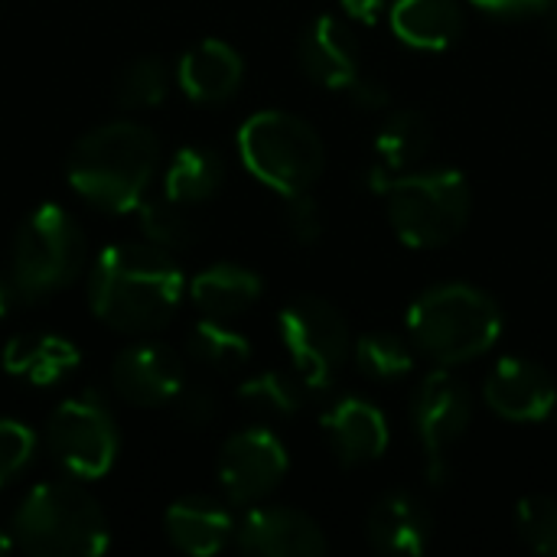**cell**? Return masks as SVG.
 Wrapping results in <instances>:
<instances>
[{"instance_id":"cell-1","label":"cell","mask_w":557,"mask_h":557,"mask_svg":"<svg viewBox=\"0 0 557 557\" xmlns=\"http://www.w3.org/2000/svg\"><path fill=\"white\" fill-rule=\"evenodd\" d=\"M183 290V271L153 242H117L104 248L88 277L91 313L121 333L163 330L180 310Z\"/></svg>"},{"instance_id":"cell-2","label":"cell","mask_w":557,"mask_h":557,"mask_svg":"<svg viewBox=\"0 0 557 557\" xmlns=\"http://www.w3.org/2000/svg\"><path fill=\"white\" fill-rule=\"evenodd\" d=\"M160 163L157 134L134 121H111L88 131L69 153V186L101 212H134Z\"/></svg>"},{"instance_id":"cell-3","label":"cell","mask_w":557,"mask_h":557,"mask_svg":"<svg viewBox=\"0 0 557 557\" xmlns=\"http://www.w3.org/2000/svg\"><path fill=\"white\" fill-rule=\"evenodd\" d=\"M499 304L473 284H437L408 307V336L437 366H463L503 336Z\"/></svg>"},{"instance_id":"cell-4","label":"cell","mask_w":557,"mask_h":557,"mask_svg":"<svg viewBox=\"0 0 557 557\" xmlns=\"http://www.w3.org/2000/svg\"><path fill=\"white\" fill-rule=\"evenodd\" d=\"M108 539L101 506L72 480L33 486L13 516V542L29 555L95 557L108 552Z\"/></svg>"},{"instance_id":"cell-5","label":"cell","mask_w":557,"mask_h":557,"mask_svg":"<svg viewBox=\"0 0 557 557\" xmlns=\"http://www.w3.org/2000/svg\"><path fill=\"white\" fill-rule=\"evenodd\" d=\"M385 199L388 222L408 248H441L454 242L473 209L470 183L454 166L395 176Z\"/></svg>"},{"instance_id":"cell-6","label":"cell","mask_w":557,"mask_h":557,"mask_svg":"<svg viewBox=\"0 0 557 557\" xmlns=\"http://www.w3.org/2000/svg\"><path fill=\"white\" fill-rule=\"evenodd\" d=\"M238 157L251 176L281 196L310 189L326 166L320 134L287 111L251 114L238 131Z\"/></svg>"},{"instance_id":"cell-7","label":"cell","mask_w":557,"mask_h":557,"mask_svg":"<svg viewBox=\"0 0 557 557\" xmlns=\"http://www.w3.org/2000/svg\"><path fill=\"white\" fill-rule=\"evenodd\" d=\"M88 245L82 225L55 202L39 206L16 232L10 255L13 290L26 300H42L65 290L85 268Z\"/></svg>"},{"instance_id":"cell-8","label":"cell","mask_w":557,"mask_h":557,"mask_svg":"<svg viewBox=\"0 0 557 557\" xmlns=\"http://www.w3.org/2000/svg\"><path fill=\"white\" fill-rule=\"evenodd\" d=\"M277 323L297 379L313 392L330 388L352 349L346 317L330 300L304 294L281 310Z\"/></svg>"},{"instance_id":"cell-9","label":"cell","mask_w":557,"mask_h":557,"mask_svg":"<svg viewBox=\"0 0 557 557\" xmlns=\"http://www.w3.org/2000/svg\"><path fill=\"white\" fill-rule=\"evenodd\" d=\"M46 444L72 480H98L117 457V428L108 405L95 392H82L49 414Z\"/></svg>"},{"instance_id":"cell-10","label":"cell","mask_w":557,"mask_h":557,"mask_svg":"<svg viewBox=\"0 0 557 557\" xmlns=\"http://www.w3.org/2000/svg\"><path fill=\"white\" fill-rule=\"evenodd\" d=\"M411 421L428 457V480L441 486L447 480V447H454L473 421V395L454 372L437 369L418 385Z\"/></svg>"},{"instance_id":"cell-11","label":"cell","mask_w":557,"mask_h":557,"mask_svg":"<svg viewBox=\"0 0 557 557\" xmlns=\"http://www.w3.org/2000/svg\"><path fill=\"white\" fill-rule=\"evenodd\" d=\"M290 460L281 437L268 428H248L225 441L219 454V483L235 506L264 499L284 480Z\"/></svg>"},{"instance_id":"cell-12","label":"cell","mask_w":557,"mask_h":557,"mask_svg":"<svg viewBox=\"0 0 557 557\" xmlns=\"http://www.w3.org/2000/svg\"><path fill=\"white\" fill-rule=\"evenodd\" d=\"M114 395L134 408H160L176 401L186 388V369L180 352L163 343H140L124 349L111 366Z\"/></svg>"},{"instance_id":"cell-13","label":"cell","mask_w":557,"mask_h":557,"mask_svg":"<svg viewBox=\"0 0 557 557\" xmlns=\"http://www.w3.org/2000/svg\"><path fill=\"white\" fill-rule=\"evenodd\" d=\"M235 545L245 555L261 557H320L326 555L323 529L297 509L264 506L251 509L235 525Z\"/></svg>"},{"instance_id":"cell-14","label":"cell","mask_w":557,"mask_h":557,"mask_svg":"<svg viewBox=\"0 0 557 557\" xmlns=\"http://www.w3.org/2000/svg\"><path fill=\"white\" fill-rule=\"evenodd\" d=\"M486 405L506 421H545L557 408L552 375L529 359H503L486 375Z\"/></svg>"},{"instance_id":"cell-15","label":"cell","mask_w":557,"mask_h":557,"mask_svg":"<svg viewBox=\"0 0 557 557\" xmlns=\"http://www.w3.org/2000/svg\"><path fill=\"white\" fill-rule=\"evenodd\" d=\"M323 431L343 467H362L388 450L392 431L382 408L366 398H339L323 414Z\"/></svg>"},{"instance_id":"cell-16","label":"cell","mask_w":557,"mask_h":557,"mask_svg":"<svg viewBox=\"0 0 557 557\" xmlns=\"http://www.w3.org/2000/svg\"><path fill=\"white\" fill-rule=\"evenodd\" d=\"M300 65L304 72L333 91H346L362 72H359V42L352 29L339 16H320L310 23V29L300 39Z\"/></svg>"},{"instance_id":"cell-17","label":"cell","mask_w":557,"mask_h":557,"mask_svg":"<svg viewBox=\"0 0 557 557\" xmlns=\"http://www.w3.org/2000/svg\"><path fill=\"white\" fill-rule=\"evenodd\" d=\"M245 62L238 49H232L222 39H202L189 46L176 65V78L186 98L199 104H219L232 98L242 85Z\"/></svg>"},{"instance_id":"cell-18","label":"cell","mask_w":557,"mask_h":557,"mask_svg":"<svg viewBox=\"0 0 557 557\" xmlns=\"http://www.w3.org/2000/svg\"><path fill=\"white\" fill-rule=\"evenodd\" d=\"M434 519L428 506L411 493H388L382 496L366 522L369 542L385 555L414 557L431 545Z\"/></svg>"},{"instance_id":"cell-19","label":"cell","mask_w":557,"mask_h":557,"mask_svg":"<svg viewBox=\"0 0 557 557\" xmlns=\"http://www.w3.org/2000/svg\"><path fill=\"white\" fill-rule=\"evenodd\" d=\"M163 525H166V539L173 542V548L193 557L219 555L235 539V522L228 509L209 496L176 499L166 509Z\"/></svg>"},{"instance_id":"cell-20","label":"cell","mask_w":557,"mask_h":557,"mask_svg":"<svg viewBox=\"0 0 557 557\" xmlns=\"http://www.w3.org/2000/svg\"><path fill=\"white\" fill-rule=\"evenodd\" d=\"M395 36L411 49L441 52L463 36V10L457 0H395L388 7Z\"/></svg>"},{"instance_id":"cell-21","label":"cell","mask_w":557,"mask_h":557,"mask_svg":"<svg viewBox=\"0 0 557 557\" xmlns=\"http://www.w3.org/2000/svg\"><path fill=\"white\" fill-rule=\"evenodd\" d=\"M78 366V349L55 333H20L3 349V369L33 385H52Z\"/></svg>"},{"instance_id":"cell-22","label":"cell","mask_w":557,"mask_h":557,"mask_svg":"<svg viewBox=\"0 0 557 557\" xmlns=\"http://www.w3.org/2000/svg\"><path fill=\"white\" fill-rule=\"evenodd\" d=\"M193 304L215 320H235L245 310H251L261 297V277L242 264H212L202 274H196Z\"/></svg>"},{"instance_id":"cell-23","label":"cell","mask_w":557,"mask_h":557,"mask_svg":"<svg viewBox=\"0 0 557 557\" xmlns=\"http://www.w3.org/2000/svg\"><path fill=\"white\" fill-rule=\"evenodd\" d=\"M225 183V163L212 147H183L166 166L163 193L183 206H199L212 199Z\"/></svg>"},{"instance_id":"cell-24","label":"cell","mask_w":557,"mask_h":557,"mask_svg":"<svg viewBox=\"0 0 557 557\" xmlns=\"http://www.w3.org/2000/svg\"><path fill=\"white\" fill-rule=\"evenodd\" d=\"M431 140H434V124L428 114L414 108L395 111L385 117V124L375 134V157L385 170L398 173L421 163V157L431 150Z\"/></svg>"},{"instance_id":"cell-25","label":"cell","mask_w":557,"mask_h":557,"mask_svg":"<svg viewBox=\"0 0 557 557\" xmlns=\"http://www.w3.org/2000/svg\"><path fill=\"white\" fill-rule=\"evenodd\" d=\"M186 352L206 369L235 372L251 359V343L238 330L225 326V320L206 317L186 333Z\"/></svg>"},{"instance_id":"cell-26","label":"cell","mask_w":557,"mask_h":557,"mask_svg":"<svg viewBox=\"0 0 557 557\" xmlns=\"http://www.w3.org/2000/svg\"><path fill=\"white\" fill-rule=\"evenodd\" d=\"M352 352H356L359 372L375 382H398L414 369L411 343H405L395 333H366L359 336Z\"/></svg>"},{"instance_id":"cell-27","label":"cell","mask_w":557,"mask_h":557,"mask_svg":"<svg viewBox=\"0 0 557 557\" xmlns=\"http://www.w3.org/2000/svg\"><path fill=\"white\" fill-rule=\"evenodd\" d=\"M189 206L163 196V199H144L137 206V215H140V228L147 235V242L166 248V251H176V248H189L196 242V222L189 219L186 212Z\"/></svg>"},{"instance_id":"cell-28","label":"cell","mask_w":557,"mask_h":557,"mask_svg":"<svg viewBox=\"0 0 557 557\" xmlns=\"http://www.w3.org/2000/svg\"><path fill=\"white\" fill-rule=\"evenodd\" d=\"M166 88H170V75H166L163 59L144 55V59H134L131 65L121 69L117 85H114V98L121 108L140 111V108L160 104L166 98Z\"/></svg>"},{"instance_id":"cell-29","label":"cell","mask_w":557,"mask_h":557,"mask_svg":"<svg viewBox=\"0 0 557 557\" xmlns=\"http://www.w3.org/2000/svg\"><path fill=\"white\" fill-rule=\"evenodd\" d=\"M238 398L245 408L271 414V418H290L300 411V385L297 379L284 375V372H258L248 382L238 385Z\"/></svg>"},{"instance_id":"cell-30","label":"cell","mask_w":557,"mask_h":557,"mask_svg":"<svg viewBox=\"0 0 557 557\" xmlns=\"http://www.w3.org/2000/svg\"><path fill=\"white\" fill-rule=\"evenodd\" d=\"M522 542L539 555L557 557V499L525 496L516 509Z\"/></svg>"},{"instance_id":"cell-31","label":"cell","mask_w":557,"mask_h":557,"mask_svg":"<svg viewBox=\"0 0 557 557\" xmlns=\"http://www.w3.org/2000/svg\"><path fill=\"white\" fill-rule=\"evenodd\" d=\"M36 434L13 418H0V490L33 460Z\"/></svg>"},{"instance_id":"cell-32","label":"cell","mask_w":557,"mask_h":557,"mask_svg":"<svg viewBox=\"0 0 557 557\" xmlns=\"http://www.w3.org/2000/svg\"><path fill=\"white\" fill-rule=\"evenodd\" d=\"M287 199V212H284V222H287V232L297 245H313L320 242L323 235V209L320 202L310 196V189L304 193H294V196H284Z\"/></svg>"},{"instance_id":"cell-33","label":"cell","mask_w":557,"mask_h":557,"mask_svg":"<svg viewBox=\"0 0 557 557\" xmlns=\"http://www.w3.org/2000/svg\"><path fill=\"white\" fill-rule=\"evenodd\" d=\"M219 401L209 388H183L176 395V414L186 428H206L215 421Z\"/></svg>"},{"instance_id":"cell-34","label":"cell","mask_w":557,"mask_h":557,"mask_svg":"<svg viewBox=\"0 0 557 557\" xmlns=\"http://www.w3.org/2000/svg\"><path fill=\"white\" fill-rule=\"evenodd\" d=\"M476 10L490 16H506V20H522V16H542L555 7L557 0H470Z\"/></svg>"},{"instance_id":"cell-35","label":"cell","mask_w":557,"mask_h":557,"mask_svg":"<svg viewBox=\"0 0 557 557\" xmlns=\"http://www.w3.org/2000/svg\"><path fill=\"white\" fill-rule=\"evenodd\" d=\"M346 95L352 98V104H359V108H366V111H385V108L392 104L388 88H385L382 82H375V78H366V75H359V78L346 88Z\"/></svg>"},{"instance_id":"cell-36","label":"cell","mask_w":557,"mask_h":557,"mask_svg":"<svg viewBox=\"0 0 557 557\" xmlns=\"http://www.w3.org/2000/svg\"><path fill=\"white\" fill-rule=\"evenodd\" d=\"M343 13L362 26H372L382 20V13H388V0H339Z\"/></svg>"},{"instance_id":"cell-37","label":"cell","mask_w":557,"mask_h":557,"mask_svg":"<svg viewBox=\"0 0 557 557\" xmlns=\"http://www.w3.org/2000/svg\"><path fill=\"white\" fill-rule=\"evenodd\" d=\"M10 300H13V294H10V287H7V284L0 281V320H3L7 313H10Z\"/></svg>"},{"instance_id":"cell-38","label":"cell","mask_w":557,"mask_h":557,"mask_svg":"<svg viewBox=\"0 0 557 557\" xmlns=\"http://www.w3.org/2000/svg\"><path fill=\"white\" fill-rule=\"evenodd\" d=\"M13 545H16V542H13V535L0 529V557L10 555V552H13Z\"/></svg>"},{"instance_id":"cell-39","label":"cell","mask_w":557,"mask_h":557,"mask_svg":"<svg viewBox=\"0 0 557 557\" xmlns=\"http://www.w3.org/2000/svg\"><path fill=\"white\" fill-rule=\"evenodd\" d=\"M548 29H552V42H555L557 49V3L548 10Z\"/></svg>"}]
</instances>
